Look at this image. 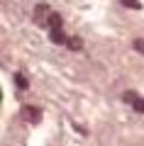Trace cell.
<instances>
[{"mask_svg":"<svg viewBox=\"0 0 144 146\" xmlns=\"http://www.w3.org/2000/svg\"><path fill=\"white\" fill-rule=\"evenodd\" d=\"M22 117H25L27 122H32V124H37V122L42 119V110H39V107H29V105H27V107H22Z\"/></svg>","mask_w":144,"mask_h":146,"instance_id":"cell-1","label":"cell"},{"mask_svg":"<svg viewBox=\"0 0 144 146\" xmlns=\"http://www.w3.org/2000/svg\"><path fill=\"white\" fill-rule=\"evenodd\" d=\"M49 36H52L54 44H66V42H68L66 34H64V29H52V34H49Z\"/></svg>","mask_w":144,"mask_h":146,"instance_id":"cell-2","label":"cell"},{"mask_svg":"<svg viewBox=\"0 0 144 146\" xmlns=\"http://www.w3.org/2000/svg\"><path fill=\"white\" fill-rule=\"evenodd\" d=\"M49 29H61V15H56V12H49Z\"/></svg>","mask_w":144,"mask_h":146,"instance_id":"cell-3","label":"cell"},{"mask_svg":"<svg viewBox=\"0 0 144 146\" xmlns=\"http://www.w3.org/2000/svg\"><path fill=\"white\" fill-rule=\"evenodd\" d=\"M66 46L73 49V51H78V49H83V39H81V36H71V39L66 42Z\"/></svg>","mask_w":144,"mask_h":146,"instance_id":"cell-4","label":"cell"},{"mask_svg":"<svg viewBox=\"0 0 144 146\" xmlns=\"http://www.w3.org/2000/svg\"><path fill=\"white\" fill-rule=\"evenodd\" d=\"M15 83H17V88H22V90H27V76L25 73H15Z\"/></svg>","mask_w":144,"mask_h":146,"instance_id":"cell-5","label":"cell"},{"mask_svg":"<svg viewBox=\"0 0 144 146\" xmlns=\"http://www.w3.org/2000/svg\"><path fill=\"white\" fill-rule=\"evenodd\" d=\"M132 107H134V112H139V115H144V98H137L132 102Z\"/></svg>","mask_w":144,"mask_h":146,"instance_id":"cell-6","label":"cell"},{"mask_svg":"<svg viewBox=\"0 0 144 146\" xmlns=\"http://www.w3.org/2000/svg\"><path fill=\"white\" fill-rule=\"evenodd\" d=\"M44 15H46V5H39V7L34 10V20L42 22V20H44Z\"/></svg>","mask_w":144,"mask_h":146,"instance_id":"cell-7","label":"cell"},{"mask_svg":"<svg viewBox=\"0 0 144 146\" xmlns=\"http://www.w3.org/2000/svg\"><path fill=\"white\" fill-rule=\"evenodd\" d=\"M125 7H132V10H142V3L139 0H122Z\"/></svg>","mask_w":144,"mask_h":146,"instance_id":"cell-8","label":"cell"},{"mask_svg":"<svg viewBox=\"0 0 144 146\" xmlns=\"http://www.w3.org/2000/svg\"><path fill=\"white\" fill-rule=\"evenodd\" d=\"M137 98H139V95L134 93V90H127V93H125V102H134Z\"/></svg>","mask_w":144,"mask_h":146,"instance_id":"cell-9","label":"cell"},{"mask_svg":"<svg viewBox=\"0 0 144 146\" xmlns=\"http://www.w3.org/2000/svg\"><path fill=\"white\" fill-rule=\"evenodd\" d=\"M134 49H137L139 54H144V39H134Z\"/></svg>","mask_w":144,"mask_h":146,"instance_id":"cell-10","label":"cell"}]
</instances>
